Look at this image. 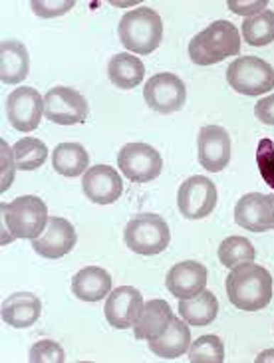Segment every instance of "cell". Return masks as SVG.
Listing matches in <instances>:
<instances>
[{"instance_id":"cell-1","label":"cell","mask_w":274,"mask_h":363,"mask_svg":"<svg viewBox=\"0 0 274 363\" xmlns=\"http://www.w3.org/2000/svg\"><path fill=\"white\" fill-rule=\"evenodd\" d=\"M225 286L231 304L243 312H258L273 300V276L255 262L231 268Z\"/></svg>"},{"instance_id":"cell-2","label":"cell","mask_w":274,"mask_h":363,"mask_svg":"<svg viewBox=\"0 0 274 363\" xmlns=\"http://www.w3.org/2000/svg\"><path fill=\"white\" fill-rule=\"evenodd\" d=\"M2 245H9L14 238L34 240L48 225V206L34 195H24L12 203H2Z\"/></svg>"},{"instance_id":"cell-3","label":"cell","mask_w":274,"mask_h":363,"mask_svg":"<svg viewBox=\"0 0 274 363\" xmlns=\"http://www.w3.org/2000/svg\"><path fill=\"white\" fill-rule=\"evenodd\" d=\"M241 32L229 20H217L189 42V58L197 66H213L241 54Z\"/></svg>"},{"instance_id":"cell-4","label":"cell","mask_w":274,"mask_h":363,"mask_svg":"<svg viewBox=\"0 0 274 363\" xmlns=\"http://www.w3.org/2000/svg\"><path fill=\"white\" fill-rule=\"evenodd\" d=\"M118 34L124 48L131 54L147 56L155 52L163 40V20L153 9L139 6L119 20Z\"/></svg>"},{"instance_id":"cell-5","label":"cell","mask_w":274,"mask_h":363,"mask_svg":"<svg viewBox=\"0 0 274 363\" xmlns=\"http://www.w3.org/2000/svg\"><path fill=\"white\" fill-rule=\"evenodd\" d=\"M126 245L143 256H155L161 255L169 246L171 233L165 218L155 213H139L136 215L124 230Z\"/></svg>"},{"instance_id":"cell-6","label":"cell","mask_w":274,"mask_h":363,"mask_svg":"<svg viewBox=\"0 0 274 363\" xmlns=\"http://www.w3.org/2000/svg\"><path fill=\"white\" fill-rule=\"evenodd\" d=\"M226 82L236 94L256 98L274 88V68L265 60L241 56L226 68Z\"/></svg>"},{"instance_id":"cell-7","label":"cell","mask_w":274,"mask_h":363,"mask_svg":"<svg viewBox=\"0 0 274 363\" xmlns=\"http://www.w3.org/2000/svg\"><path fill=\"white\" fill-rule=\"evenodd\" d=\"M179 213L189 220H199L209 216L217 206V186L209 177L195 175L185 179L177 193Z\"/></svg>"},{"instance_id":"cell-8","label":"cell","mask_w":274,"mask_h":363,"mask_svg":"<svg viewBox=\"0 0 274 363\" xmlns=\"http://www.w3.org/2000/svg\"><path fill=\"white\" fill-rule=\"evenodd\" d=\"M118 167L133 183H149L161 175L163 159L147 143H128L118 153Z\"/></svg>"},{"instance_id":"cell-9","label":"cell","mask_w":274,"mask_h":363,"mask_svg":"<svg viewBox=\"0 0 274 363\" xmlns=\"http://www.w3.org/2000/svg\"><path fill=\"white\" fill-rule=\"evenodd\" d=\"M143 98L153 111L167 116V113H175L183 109L187 101V88L179 76L163 72L147 79Z\"/></svg>"},{"instance_id":"cell-10","label":"cell","mask_w":274,"mask_h":363,"mask_svg":"<svg viewBox=\"0 0 274 363\" xmlns=\"http://www.w3.org/2000/svg\"><path fill=\"white\" fill-rule=\"evenodd\" d=\"M44 116L58 125H76L88 118V104L78 89L56 86L44 96Z\"/></svg>"},{"instance_id":"cell-11","label":"cell","mask_w":274,"mask_h":363,"mask_svg":"<svg viewBox=\"0 0 274 363\" xmlns=\"http://www.w3.org/2000/svg\"><path fill=\"white\" fill-rule=\"evenodd\" d=\"M42 113L44 99L34 88H16L6 98V118L16 131H34L40 125Z\"/></svg>"},{"instance_id":"cell-12","label":"cell","mask_w":274,"mask_h":363,"mask_svg":"<svg viewBox=\"0 0 274 363\" xmlns=\"http://www.w3.org/2000/svg\"><path fill=\"white\" fill-rule=\"evenodd\" d=\"M76 240H78V235L72 223L62 216H50L44 233L32 240V248L36 255L56 260V258L70 255L76 246Z\"/></svg>"},{"instance_id":"cell-13","label":"cell","mask_w":274,"mask_h":363,"mask_svg":"<svg viewBox=\"0 0 274 363\" xmlns=\"http://www.w3.org/2000/svg\"><path fill=\"white\" fill-rule=\"evenodd\" d=\"M143 296L133 286H119L111 290L108 296V302L104 308V314L109 325L118 330L133 328L143 312Z\"/></svg>"},{"instance_id":"cell-14","label":"cell","mask_w":274,"mask_h":363,"mask_svg":"<svg viewBox=\"0 0 274 363\" xmlns=\"http://www.w3.org/2000/svg\"><path fill=\"white\" fill-rule=\"evenodd\" d=\"M199 163L211 173H221L231 163V138L221 125H205L197 138Z\"/></svg>"},{"instance_id":"cell-15","label":"cell","mask_w":274,"mask_h":363,"mask_svg":"<svg viewBox=\"0 0 274 363\" xmlns=\"http://www.w3.org/2000/svg\"><path fill=\"white\" fill-rule=\"evenodd\" d=\"M235 223L251 233H266L274 226L273 195L248 193L235 206Z\"/></svg>"},{"instance_id":"cell-16","label":"cell","mask_w":274,"mask_h":363,"mask_svg":"<svg viewBox=\"0 0 274 363\" xmlns=\"http://www.w3.org/2000/svg\"><path fill=\"white\" fill-rule=\"evenodd\" d=\"M82 191H84L86 199L96 205H111L124 193V181L114 167L96 165L84 173Z\"/></svg>"},{"instance_id":"cell-17","label":"cell","mask_w":274,"mask_h":363,"mask_svg":"<svg viewBox=\"0 0 274 363\" xmlns=\"http://www.w3.org/2000/svg\"><path fill=\"white\" fill-rule=\"evenodd\" d=\"M207 278H209V272L205 266L195 260H185L167 272L165 286L177 300H187L205 290Z\"/></svg>"},{"instance_id":"cell-18","label":"cell","mask_w":274,"mask_h":363,"mask_svg":"<svg viewBox=\"0 0 274 363\" xmlns=\"http://www.w3.org/2000/svg\"><path fill=\"white\" fill-rule=\"evenodd\" d=\"M40 314H42V302L36 294L30 292H16L10 294L4 302H2V320L4 324L12 325V328H30L38 322Z\"/></svg>"},{"instance_id":"cell-19","label":"cell","mask_w":274,"mask_h":363,"mask_svg":"<svg viewBox=\"0 0 274 363\" xmlns=\"http://www.w3.org/2000/svg\"><path fill=\"white\" fill-rule=\"evenodd\" d=\"M173 310L171 306L167 304L165 300H149L143 306V312L139 315L137 324L133 325V335L137 340H157L159 335H163L167 332V328L173 322Z\"/></svg>"},{"instance_id":"cell-20","label":"cell","mask_w":274,"mask_h":363,"mask_svg":"<svg viewBox=\"0 0 274 363\" xmlns=\"http://www.w3.org/2000/svg\"><path fill=\"white\" fill-rule=\"evenodd\" d=\"M72 292L82 302H99L111 292V276L99 266H86L72 278Z\"/></svg>"},{"instance_id":"cell-21","label":"cell","mask_w":274,"mask_h":363,"mask_svg":"<svg viewBox=\"0 0 274 363\" xmlns=\"http://www.w3.org/2000/svg\"><path fill=\"white\" fill-rule=\"evenodd\" d=\"M30 58L26 46L18 40H2L0 44V79L2 84L16 86L28 76Z\"/></svg>"},{"instance_id":"cell-22","label":"cell","mask_w":274,"mask_h":363,"mask_svg":"<svg viewBox=\"0 0 274 363\" xmlns=\"http://www.w3.org/2000/svg\"><path fill=\"white\" fill-rule=\"evenodd\" d=\"M189 347H191V330L185 320L179 318H173L165 334L149 342V350L163 359H177L179 355L187 354Z\"/></svg>"},{"instance_id":"cell-23","label":"cell","mask_w":274,"mask_h":363,"mask_svg":"<svg viewBox=\"0 0 274 363\" xmlns=\"http://www.w3.org/2000/svg\"><path fill=\"white\" fill-rule=\"evenodd\" d=\"M108 76L116 88L133 89L146 78V66L137 56H131L129 52H121L109 60Z\"/></svg>"},{"instance_id":"cell-24","label":"cell","mask_w":274,"mask_h":363,"mask_svg":"<svg viewBox=\"0 0 274 363\" xmlns=\"http://www.w3.org/2000/svg\"><path fill=\"white\" fill-rule=\"evenodd\" d=\"M52 167L62 177H80L89 167V155L80 143H60L52 151Z\"/></svg>"},{"instance_id":"cell-25","label":"cell","mask_w":274,"mask_h":363,"mask_svg":"<svg viewBox=\"0 0 274 363\" xmlns=\"http://www.w3.org/2000/svg\"><path fill=\"white\" fill-rule=\"evenodd\" d=\"M217 314H219V302L213 292L203 290L201 294L187 298V300H179V315L185 320L189 325L195 328H203L215 322Z\"/></svg>"},{"instance_id":"cell-26","label":"cell","mask_w":274,"mask_h":363,"mask_svg":"<svg viewBox=\"0 0 274 363\" xmlns=\"http://www.w3.org/2000/svg\"><path fill=\"white\" fill-rule=\"evenodd\" d=\"M243 40L248 46H268L274 40V10H263L243 22Z\"/></svg>"},{"instance_id":"cell-27","label":"cell","mask_w":274,"mask_h":363,"mask_svg":"<svg viewBox=\"0 0 274 363\" xmlns=\"http://www.w3.org/2000/svg\"><path fill=\"white\" fill-rule=\"evenodd\" d=\"M14 163L20 171H34L40 169L48 159V147L36 138H22L12 147Z\"/></svg>"},{"instance_id":"cell-28","label":"cell","mask_w":274,"mask_h":363,"mask_svg":"<svg viewBox=\"0 0 274 363\" xmlns=\"http://www.w3.org/2000/svg\"><path fill=\"white\" fill-rule=\"evenodd\" d=\"M255 256V246L245 236H229L219 246V260L225 268H235L245 262H253Z\"/></svg>"},{"instance_id":"cell-29","label":"cell","mask_w":274,"mask_h":363,"mask_svg":"<svg viewBox=\"0 0 274 363\" xmlns=\"http://www.w3.org/2000/svg\"><path fill=\"white\" fill-rule=\"evenodd\" d=\"M191 363H223L225 362V344L219 335H201L189 347Z\"/></svg>"},{"instance_id":"cell-30","label":"cell","mask_w":274,"mask_h":363,"mask_svg":"<svg viewBox=\"0 0 274 363\" xmlns=\"http://www.w3.org/2000/svg\"><path fill=\"white\" fill-rule=\"evenodd\" d=\"M30 363H64L66 354L62 350V345L52 342V340H40L30 347L28 354Z\"/></svg>"},{"instance_id":"cell-31","label":"cell","mask_w":274,"mask_h":363,"mask_svg":"<svg viewBox=\"0 0 274 363\" xmlns=\"http://www.w3.org/2000/svg\"><path fill=\"white\" fill-rule=\"evenodd\" d=\"M30 6L40 18H56V16H62V14H68L70 10L76 6V2L74 0H54V2L32 0Z\"/></svg>"},{"instance_id":"cell-32","label":"cell","mask_w":274,"mask_h":363,"mask_svg":"<svg viewBox=\"0 0 274 363\" xmlns=\"http://www.w3.org/2000/svg\"><path fill=\"white\" fill-rule=\"evenodd\" d=\"M0 161H2V177H0V193L4 195V191H9L12 185V179H14V151L10 147L9 143L2 139L0 141Z\"/></svg>"},{"instance_id":"cell-33","label":"cell","mask_w":274,"mask_h":363,"mask_svg":"<svg viewBox=\"0 0 274 363\" xmlns=\"http://www.w3.org/2000/svg\"><path fill=\"white\" fill-rule=\"evenodd\" d=\"M229 4V9L233 10L235 14L239 16H256V14H261L263 10H266V2L265 0H253V2H239V0H229L226 2Z\"/></svg>"},{"instance_id":"cell-34","label":"cell","mask_w":274,"mask_h":363,"mask_svg":"<svg viewBox=\"0 0 274 363\" xmlns=\"http://www.w3.org/2000/svg\"><path fill=\"white\" fill-rule=\"evenodd\" d=\"M255 116L261 123L274 125V94L268 98H263L255 106Z\"/></svg>"},{"instance_id":"cell-35","label":"cell","mask_w":274,"mask_h":363,"mask_svg":"<svg viewBox=\"0 0 274 363\" xmlns=\"http://www.w3.org/2000/svg\"><path fill=\"white\" fill-rule=\"evenodd\" d=\"M256 363H265V362H274V350H266L263 354L258 355L255 359Z\"/></svg>"},{"instance_id":"cell-36","label":"cell","mask_w":274,"mask_h":363,"mask_svg":"<svg viewBox=\"0 0 274 363\" xmlns=\"http://www.w3.org/2000/svg\"><path fill=\"white\" fill-rule=\"evenodd\" d=\"M273 201H274V195H273ZM273 230H274V226H273Z\"/></svg>"}]
</instances>
